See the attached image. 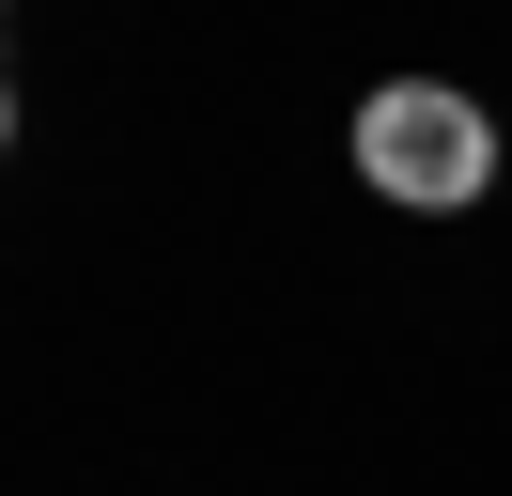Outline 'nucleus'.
Here are the masks:
<instances>
[{"label": "nucleus", "instance_id": "1", "mask_svg": "<svg viewBox=\"0 0 512 496\" xmlns=\"http://www.w3.org/2000/svg\"><path fill=\"white\" fill-rule=\"evenodd\" d=\"M357 171H373L388 202H419V217H466L481 186H497V124L450 78H388L373 109H357Z\"/></svg>", "mask_w": 512, "mask_h": 496}]
</instances>
